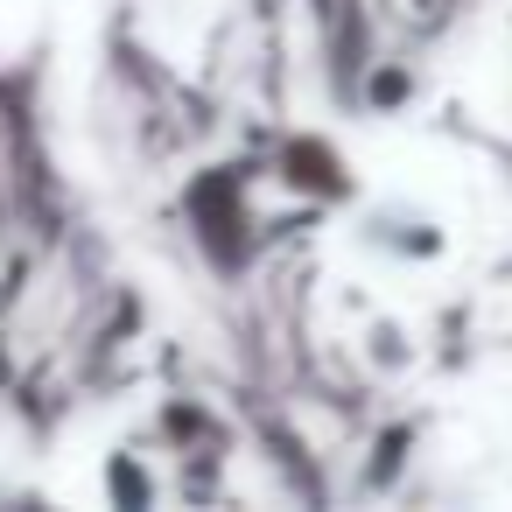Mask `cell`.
<instances>
[{
	"label": "cell",
	"mask_w": 512,
	"mask_h": 512,
	"mask_svg": "<svg viewBox=\"0 0 512 512\" xmlns=\"http://www.w3.org/2000/svg\"><path fill=\"white\" fill-rule=\"evenodd\" d=\"M470 78H477V99H484L491 127L512 134V15L491 29V43H484V57L470 64Z\"/></svg>",
	"instance_id": "6da1fadb"
}]
</instances>
